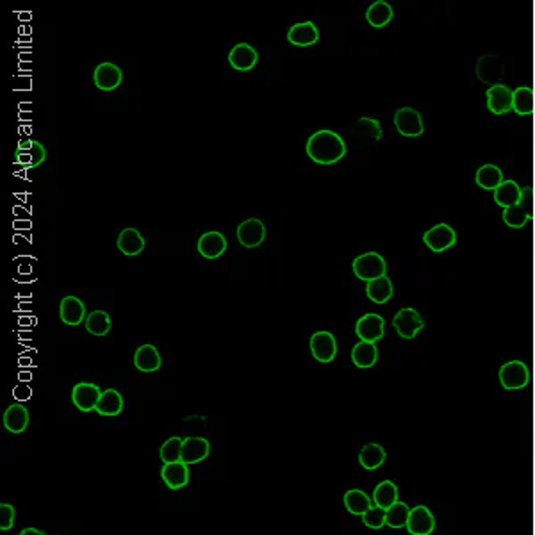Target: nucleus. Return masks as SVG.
I'll return each instance as SVG.
<instances>
[{
	"mask_svg": "<svg viewBox=\"0 0 535 535\" xmlns=\"http://www.w3.org/2000/svg\"><path fill=\"white\" fill-rule=\"evenodd\" d=\"M363 523L371 530H380L382 527H386V509L371 507L370 511L363 516Z\"/></svg>",
	"mask_w": 535,
	"mask_h": 535,
	"instance_id": "58836bf2",
	"label": "nucleus"
},
{
	"mask_svg": "<svg viewBox=\"0 0 535 535\" xmlns=\"http://www.w3.org/2000/svg\"><path fill=\"white\" fill-rule=\"evenodd\" d=\"M357 129H361V131H363L366 136H370L373 141H379L380 138H382V129H380V124L373 118H361L357 122Z\"/></svg>",
	"mask_w": 535,
	"mask_h": 535,
	"instance_id": "ea45409f",
	"label": "nucleus"
},
{
	"mask_svg": "<svg viewBox=\"0 0 535 535\" xmlns=\"http://www.w3.org/2000/svg\"><path fill=\"white\" fill-rule=\"evenodd\" d=\"M259 61V52L248 43H238L229 52V65L238 72H250Z\"/></svg>",
	"mask_w": 535,
	"mask_h": 535,
	"instance_id": "a211bd4d",
	"label": "nucleus"
},
{
	"mask_svg": "<svg viewBox=\"0 0 535 535\" xmlns=\"http://www.w3.org/2000/svg\"><path fill=\"white\" fill-rule=\"evenodd\" d=\"M2 421L11 434H22L25 432V428L29 427V411L24 405L15 404L6 409Z\"/></svg>",
	"mask_w": 535,
	"mask_h": 535,
	"instance_id": "393cba45",
	"label": "nucleus"
},
{
	"mask_svg": "<svg viewBox=\"0 0 535 535\" xmlns=\"http://www.w3.org/2000/svg\"><path fill=\"white\" fill-rule=\"evenodd\" d=\"M102 391L100 387L90 382H81L72 389V402L81 412L95 411L100 402Z\"/></svg>",
	"mask_w": 535,
	"mask_h": 535,
	"instance_id": "f8f14e48",
	"label": "nucleus"
},
{
	"mask_svg": "<svg viewBox=\"0 0 535 535\" xmlns=\"http://www.w3.org/2000/svg\"><path fill=\"white\" fill-rule=\"evenodd\" d=\"M396 131L405 138H418L425 132L423 116L412 109V107H402L395 113Z\"/></svg>",
	"mask_w": 535,
	"mask_h": 535,
	"instance_id": "6e6552de",
	"label": "nucleus"
},
{
	"mask_svg": "<svg viewBox=\"0 0 535 535\" xmlns=\"http://www.w3.org/2000/svg\"><path fill=\"white\" fill-rule=\"evenodd\" d=\"M386 450L382 446L377 445V443H370V445L363 446V450L359 453V464L368 471L379 470L380 466L386 462Z\"/></svg>",
	"mask_w": 535,
	"mask_h": 535,
	"instance_id": "c756f323",
	"label": "nucleus"
},
{
	"mask_svg": "<svg viewBox=\"0 0 535 535\" xmlns=\"http://www.w3.org/2000/svg\"><path fill=\"white\" fill-rule=\"evenodd\" d=\"M182 445H184V439L173 436L166 441L165 445L160 446V461L165 464H172V462H181L182 457Z\"/></svg>",
	"mask_w": 535,
	"mask_h": 535,
	"instance_id": "4c0bfd02",
	"label": "nucleus"
},
{
	"mask_svg": "<svg viewBox=\"0 0 535 535\" xmlns=\"http://www.w3.org/2000/svg\"><path fill=\"white\" fill-rule=\"evenodd\" d=\"M343 502H345L346 511L354 516H361V518H363V516L370 511L371 507H373L371 505L370 496L361 489L348 491V493L345 494V500H343Z\"/></svg>",
	"mask_w": 535,
	"mask_h": 535,
	"instance_id": "2f4dec72",
	"label": "nucleus"
},
{
	"mask_svg": "<svg viewBox=\"0 0 535 535\" xmlns=\"http://www.w3.org/2000/svg\"><path fill=\"white\" fill-rule=\"evenodd\" d=\"M86 330L97 338H104L107 334L111 332L113 321L111 316L106 313V311H93V313L88 314L86 318Z\"/></svg>",
	"mask_w": 535,
	"mask_h": 535,
	"instance_id": "f704fd0d",
	"label": "nucleus"
},
{
	"mask_svg": "<svg viewBox=\"0 0 535 535\" xmlns=\"http://www.w3.org/2000/svg\"><path fill=\"white\" fill-rule=\"evenodd\" d=\"M423 243L432 252H445L450 250L452 247H455V243H457V234H455V231H453L450 225L439 223V225L432 227L430 231L425 232Z\"/></svg>",
	"mask_w": 535,
	"mask_h": 535,
	"instance_id": "9b49d317",
	"label": "nucleus"
},
{
	"mask_svg": "<svg viewBox=\"0 0 535 535\" xmlns=\"http://www.w3.org/2000/svg\"><path fill=\"white\" fill-rule=\"evenodd\" d=\"M409 514H411V507L404 502H396L386 511V525L391 528L407 527Z\"/></svg>",
	"mask_w": 535,
	"mask_h": 535,
	"instance_id": "e433bc0d",
	"label": "nucleus"
},
{
	"mask_svg": "<svg viewBox=\"0 0 535 535\" xmlns=\"http://www.w3.org/2000/svg\"><path fill=\"white\" fill-rule=\"evenodd\" d=\"M530 382V371L521 361H511L500 368V384L507 391L523 389Z\"/></svg>",
	"mask_w": 535,
	"mask_h": 535,
	"instance_id": "39448f33",
	"label": "nucleus"
},
{
	"mask_svg": "<svg viewBox=\"0 0 535 535\" xmlns=\"http://www.w3.org/2000/svg\"><path fill=\"white\" fill-rule=\"evenodd\" d=\"M305 152L313 163L321 166L336 165L346 156V143L338 132L321 129L309 136L305 143Z\"/></svg>",
	"mask_w": 535,
	"mask_h": 535,
	"instance_id": "f257e3e1",
	"label": "nucleus"
},
{
	"mask_svg": "<svg viewBox=\"0 0 535 535\" xmlns=\"http://www.w3.org/2000/svg\"><path fill=\"white\" fill-rule=\"evenodd\" d=\"M395 17V11H393V6L386 0H377L368 8L366 11V20L371 27L374 29H380V27H386L389 22Z\"/></svg>",
	"mask_w": 535,
	"mask_h": 535,
	"instance_id": "bb28decb",
	"label": "nucleus"
},
{
	"mask_svg": "<svg viewBox=\"0 0 535 535\" xmlns=\"http://www.w3.org/2000/svg\"><path fill=\"white\" fill-rule=\"evenodd\" d=\"M197 250L204 259H209V261L218 259V257H222L227 250V238L222 234V232H216V231L206 232V234H202L200 238H198Z\"/></svg>",
	"mask_w": 535,
	"mask_h": 535,
	"instance_id": "2eb2a0df",
	"label": "nucleus"
},
{
	"mask_svg": "<svg viewBox=\"0 0 535 535\" xmlns=\"http://www.w3.org/2000/svg\"><path fill=\"white\" fill-rule=\"evenodd\" d=\"M163 364L159 350L154 345H143L140 346L134 354V366L136 370L143 371V373H152L157 371Z\"/></svg>",
	"mask_w": 535,
	"mask_h": 535,
	"instance_id": "b1692460",
	"label": "nucleus"
},
{
	"mask_svg": "<svg viewBox=\"0 0 535 535\" xmlns=\"http://www.w3.org/2000/svg\"><path fill=\"white\" fill-rule=\"evenodd\" d=\"M532 216H534V193H532V188H525L521 191L519 202L503 209V222L512 229H521L530 222Z\"/></svg>",
	"mask_w": 535,
	"mask_h": 535,
	"instance_id": "20e7f679",
	"label": "nucleus"
},
{
	"mask_svg": "<svg viewBox=\"0 0 535 535\" xmlns=\"http://www.w3.org/2000/svg\"><path fill=\"white\" fill-rule=\"evenodd\" d=\"M47 159V150L42 141L38 140H20L15 150V165L22 170H31L42 166Z\"/></svg>",
	"mask_w": 535,
	"mask_h": 535,
	"instance_id": "7ed1b4c3",
	"label": "nucleus"
},
{
	"mask_svg": "<svg viewBox=\"0 0 535 535\" xmlns=\"http://www.w3.org/2000/svg\"><path fill=\"white\" fill-rule=\"evenodd\" d=\"M311 354L316 359L318 363L329 364L332 363L336 355H338V343L334 338L332 332H327V330H320V332H314L311 336Z\"/></svg>",
	"mask_w": 535,
	"mask_h": 535,
	"instance_id": "0eeeda50",
	"label": "nucleus"
},
{
	"mask_svg": "<svg viewBox=\"0 0 535 535\" xmlns=\"http://www.w3.org/2000/svg\"><path fill=\"white\" fill-rule=\"evenodd\" d=\"M15 516H17L15 507L9 505V503H0V530H11L13 525H15Z\"/></svg>",
	"mask_w": 535,
	"mask_h": 535,
	"instance_id": "a19ab883",
	"label": "nucleus"
},
{
	"mask_svg": "<svg viewBox=\"0 0 535 535\" xmlns=\"http://www.w3.org/2000/svg\"><path fill=\"white\" fill-rule=\"evenodd\" d=\"M236 236H238V241L241 247L245 248H257L264 243L266 239V227L261 220L250 218L245 220L238 225L236 229Z\"/></svg>",
	"mask_w": 535,
	"mask_h": 535,
	"instance_id": "1a4fd4ad",
	"label": "nucleus"
},
{
	"mask_svg": "<svg viewBox=\"0 0 535 535\" xmlns=\"http://www.w3.org/2000/svg\"><path fill=\"white\" fill-rule=\"evenodd\" d=\"M160 478L165 481L170 489L177 491L188 486L190 481V468L184 462H172V464H165L160 470Z\"/></svg>",
	"mask_w": 535,
	"mask_h": 535,
	"instance_id": "4be33fe9",
	"label": "nucleus"
},
{
	"mask_svg": "<svg viewBox=\"0 0 535 535\" xmlns=\"http://www.w3.org/2000/svg\"><path fill=\"white\" fill-rule=\"evenodd\" d=\"M355 334L359 336L361 341L366 343H377L384 338L386 334V321L382 316L374 313L364 314L363 318H359L355 323Z\"/></svg>",
	"mask_w": 535,
	"mask_h": 535,
	"instance_id": "9d476101",
	"label": "nucleus"
},
{
	"mask_svg": "<svg viewBox=\"0 0 535 535\" xmlns=\"http://www.w3.org/2000/svg\"><path fill=\"white\" fill-rule=\"evenodd\" d=\"M122 81H124V72L113 63H100L93 70V84L100 91L116 90L122 84Z\"/></svg>",
	"mask_w": 535,
	"mask_h": 535,
	"instance_id": "ddd939ff",
	"label": "nucleus"
},
{
	"mask_svg": "<svg viewBox=\"0 0 535 535\" xmlns=\"http://www.w3.org/2000/svg\"><path fill=\"white\" fill-rule=\"evenodd\" d=\"M18 535H45L42 530H36V528H25Z\"/></svg>",
	"mask_w": 535,
	"mask_h": 535,
	"instance_id": "79ce46f5",
	"label": "nucleus"
},
{
	"mask_svg": "<svg viewBox=\"0 0 535 535\" xmlns=\"http://www.w3.org/2000/svg\"><path fill=\"white\" fill-rule=\"evenodd\" d=\"M59 318L65 325L77 327L86 321V305L77 297H65L59 304Z\"/></svg>",
	"mask_w": 535,
	"mask_h": 535,
	"instance_id": "f3484780",
	"label": "nucleus"
},
{
	"mask_svg": "<svg viewBox=\"0 0 535 535\" xmlns=\"http://www.w3.org/2000/svg\"><path fill=\"white\" fill-rule=\"evenodd\" d=\"M519 198H521V188L514 181H503L498 190L494 191V202L503 209L516 206Z\"/></svg>",
	"mask_w": 535,
	"mask_h": 535,
	"instance_id": "72a5a7b5",
	"label": "nucleus"
},
{
	"mask_svg": "<svg viewBox=\"0 0 535 535\" xmlns=\"http://www.w3.org/2000/svg\"><path fill=\"white\" fill-rule=\"evenodd\" d=\"M320 40V29L314 22H300L289 27L288 42L295 47H311Z\"/></svg>",
	"mask_w": 535,
	"mask_h": 535,
	"instance_id": "aec40b11",
	"label": "nucleus"
},
{
	"mask_svg": "<svg viewBox=\"0 0 535 535\" xmlns=\"http://www.w3.org/2000/svg\"><path fill=\"white\" fill-rule=\"evenodd\" d=\"M352 270H354L355 277H357L359 280H363V282L368 284L371 280L386 277L387 264L386 259H384L380 254H377V252H368V254L355 257L354 264H352Z\"/></svg>",
	"mask_w": 535,
	"mask_h": 535,
	"instance_id": "f03ea898",
	"label": "nucleus"
},
{
	"mask_svg": "<svg viewBox=\"0 0 535 535\" xmlns=\"http://www.w3.org/2000/svg\"><path fill=\"white\" fill-rule=\"evenodd\" d=\"M95 411L99 412L100 416H118L120 412L124 411V396H122V393L116 391V389L102 391V396H100V402Z\"/></svg>",
	"mask_w": 535,
	"mask_h": 535,
	"instance_id": "c85d7f7f",
	"label": "nucleus"
},
{
	"mask_svg": "<svg viewBox=\"0 0 535 535\" xmlns=\"http://www.w3.org/2000/svg\"><path fill=\"white\" fill-rule=\"evenodd\" d=\"M393 327H395L400 338L414 339L418 334L423 330L425 321L416 309L405 307V309H400L398 313L395 314V318H393Z\"/></svg>",
	"mask_w": 535,
	"mask_h": 535,
	"instance_id": "423d86ee",
	"label": "nucleus"
},
{
	"mask_svg": "<svg viewBox=\"0 0 535 535\" xmlns=\"http://www.w3.org/2000/svg\"><path fill=\"white\" fill-rule=\"evenodd\" d=\"M514 104V91L505 84L491 86L487 91V107L493 115H505L512 109Z\"/></svg>",
	"mask_w": 535,
	"mask_h": 535,
	"instance_id": "dca6fc26",
	"label": "nucleus"
},
{
	"mask_svg": "<svg viewBox=\"0 0 535 535\" xmlns=\"http://www.w3.org/2000/svg\"><path fill=\"white\" fill-rule=\"evenodd\" d=\"M534 107H535V97L532 88L528 86L518 88V90L514 91V104H512V109H514L519 116H528L534 113Z\"/></svg>",
	"mask_w": 535,
	"mask_h": 535,
	"instance_id": "c9c22d12",
	"label": "nucleus"
},
{
	"mask_svg": "<svg viewBox=\"0 0 535 535\" xmlns=\"http://www.w3.org/2000/svg\"><path fill=\"white\" fill-rule=\"evenodd\" d=\"M366 295L373 304H387V302L391 300L393 295H395V288H393L391 279H387V277H382V279L371 280L366 284Z\"/></svg>",
	"mask_w": 535,
	"mask_h": 535,
	"instance_id": "cd10ccee",
	"label": "nucleus"
},
{
	"mask_svg": "<svg viewBox=\"0 0 535 535\" xmlns=\"http://www.w3.org/2000/svg\"><path fill=\"white\" fill-rule=\"evenodd\" d=\"M379 361V348L374 343L359 341L352 350V363L361 370H368L373 368Z\"/></svg>",
	"mask_w": 535,
	"mask_h": 535,
	"instance_id": "a878e982",
	"label": "nucleus"
},
{
	"mask_svg": "<svg viewBox=\"0 0 535 535\" xmlns=\"http://www.w3.org/2000/svg\"><path fill=\"white\" fill-rule=\"evenodd\" d=\"M407 530L411 535H430L436 530V518L428 507H412L411 514H409Z\"/></svg>",
	"mask_w": 535,
	"mask_h": 535,
	"instance_id": "4468645a",
	"label": "nucleus"
},
{
	"mask_svg": "<svg viewBox=\"0 0 535 535\" xmlns=\"http://www.w3.org/2000/svg\"><path fill=\"white\" fill-rule=\"evenodd\" d=\"M145 238L140 234V231L127 227L124 231L120 232L118 241H116V248H118L124 256L127 257H136L140 256L141 252L145 250Z\"/></svg>",
	"mask_w": 535,
	"mask_h": 535,
	"instance_id": "5701e85b",
	"label": "nucleus"
},
{
	"mask_svg": "<svg viewBox=\"0 0 535 535\" xmlns=\"http://www.w3.org/2000/svg\"><path fill=\"white\" fill-rule=\"evenodd\" d=\"M211 452L209 441L204 437H186L184 445H182V457L181 461L184 464H198L204 459H207Z\"/></svg>",
	"mask_w": 535,
	"mask_h": 535,
	"instance_id": "412c9836",
	"label": "nucleus"
},
{
	"mask_svg": "<svg viewBox=\"0 0 535 535\" xmlns=\"http://www.w3.org/2000/svg\"><path fill=\"white\" fill-rule=\"evenodd\" d=\"M398 502V487L396 484H393L391 480L380 481L379 486L374 487L373 491V503L374 507H380V509H389L395 503Z\"/></svg>",
	"mask_w": 535,
	"mask_h": 535,
	"instance_id": "473e14b6",
	"label": "nucleus"
},
{
	"mask_svg": "<svg viewBox=\"0 0 535 535\" xmlns=\"http://www.w3.org/2000/svg\"><path fill=\"white\" fill-rule=\"evenodd\" d=\"M475 181H477V184L480 186L481 190L496 191L503 182V173L498 166L484 165L481 168H478Z\"/></svg>",
	"mask_w": 535,
	"mask_h": 535,
	"instance_id": "7c9ffc66",
	"label": "nucleus"
},
{
	"mask_svg": "<svg viewBox=\"0 0 535 535\" xmlns=\"http://www.w3.org/2000/svg\"><path fill=\"white\" fill-rule=\"evenodd\" d=\"M503 74H505V70H503V63L498 56H484V58L478 59L477 75L481 83L496 86L503 79Z\"/></svg>",
	"mask_w": 535,
	"mask_h": 535,
	"instance_id": "6ab92c4d",
	"label": "nucleus"
}]
</instances>
